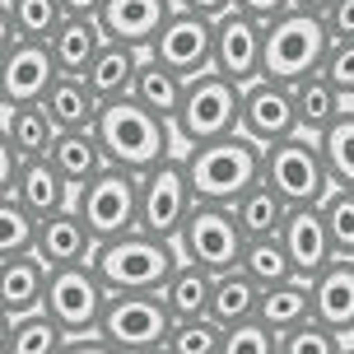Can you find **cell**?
Segmentation results:
<instances>
[{"label":"cell","instance_id":"obj_1","mask_svg":"<svg viewBox=\"0 0 354 354\" xmlns=\"http://www.w3.org/2000/svg\"><path fill=\"white\" fill-rule=\"evenodd\" d=\"M182 173H187L196 205L233 210L238 196H248L261 182V145H252L248 136H224V140H210V145H192V149H182Z\"/></svg>","mask_w":354,"mask_h":354},{"label":"cell","instance_id":"obj_2","mask_svg":"<svg viewBox=\"0 0 354 354\" xmlns=\"http://www.w3.org/2000/svg\"><path fill=\"white\" fill-rule=\"evenodd\" d=\"M93 136L103 145L107 168H122V173L145 177L149 168H159L163 159H173V126L154 117L149 107H140L136 98H122V103H107L98 112V126Z\"/></svg>","mask_w":354,"mask_h":354},{"label":"cell","instance_id":"obj_3","mask_svg":"<svg viewBox=\"0 0 354 354\" xmlns=\"http://www.w3.org/2000/svg\"><path fill=\"white\" fill-rule=\"evenodd\" d=\"M88 266L107 294H159L168 275L182 266V257H177V243H159V238L136 229L112 238V243H98Z\"/></svg>","mask_w":354,"mask_h":354},{"label":"cell","instance_id":"obj_4","mask_svg":"<svg viewBox=\"0 0 354 354\" xmlns=\"http://www.w3.org/2000/svg\"><path fill=\"white\" fill-rule=\"evenodd\" d=\"M331 52V33L326 24L313 15H299L289 10L280 15L275 24H266V37H261V80L270 84H303L322 71V61Z\"/></svg>","mask_w":354,"mask_h":354},{"label":"cell","instance_id":"obj_5","mask_svg":"<svg viewBox=\"0 0 354 354\" xmlns=\"http://www.w3.org/2000/svg\"><path fill=\"white\" fill-rule=\"evenodd\" d=\"M238 107H243V88L229 84L219 71H205L187 80L182 88V107L173 117V136L187 149L192 145H210L224 136H238Z\"/></svg>","mask_w":354,"mask_h":354},{"label":"cell","instance_id":"obj_6","mask_svg":"<svg viewBox=\"0 0 354 354\" xmlns=\"http://www.w3.org/2000/svg\"><path fill=\"white\" fill-rule=\"evenodd\" d=\"M261 182L280 196L289 210L322 205L326 196L336 192L317 140H308V136H294V140H284V145L261 149Z\"/></svg>","mask_w":354,"mask_h":354},{"label":"cell","instance_id":"obj_7","mask_svg":"<svg viewBox=\"0 0 354 354\" xmlns=\"http://www.w3.org/2000/svg\"><path fill=\"white\" fill-rule=\"evenodd\" d=\"M75 214L84 219L93 248L122 238V233H136V224H140V177L122 173V168H103L75 192Z\"/></svg>","mask_w":354,"mask_h":354},{"label":"cell","instance_id":"obj_8","mask_svg":"<svg viewBox=\"0 0 354 354\" xmlns=\"http://www.w3.org/2000/svg\"><path fill=\"white\" fill-rule=\"evenodd\" d=\"M243 248H248V238L238 229L233 210H224V205H196L192 219L177 233V257L187 266H196V270H205V275L238 270Z\"/></svg>","mask_w":354,"mask_h":354},{"label":"cell","instance_id":"obj_9","mask_svg":"<svg viewBox=\"0 0 354 354\" xmlns=\"http://www.w3.org/2000/svg\"><path fill=\"white\" fill-rule=\"evenodd\" d=\"M98 336L117 354H145L163 350L173 336V317L159 294H112L98 322Z\"/></svg>","mask_w":354,"mask_h":354},{"label":"cell","instance_id":"obj_10","mask_svg":"<svg viewBox=\"0 0 354 354\" xmlns=\"http://www.w3.org/2000/svg\"><path fill=\"white\" fill-rule=\"evenodd\" d=\"M192 210H196V196L187 187V173H182V154L163 159L159 168H149L140 177V224H136L140 233L159 238V243H177Z\"/></svg>","mask_w":354,"mask_h":354},{"label":"cell","instance_id":"obj_11","mask_svg":"<svg viewBox=\"0 0 354 354\" xmlns=\"http://www.w3.org/2000/svg\"><path fill=\"white\" fill-rule=\"evenodd\" d=\"M103 280L93 275V266H71V270H52L47 275V299L42 313L66 331V336H98V322L107 308Z\"/></svg>","mask_w":354,"mask_h":354},{"label":"cell","instance_id":"obj_12","mask_svg":"<svg viewBox=\"0 0 354 354\" xmlns=\"http://www.w3.org/2000/svg\"><path fill=\"white\" fill-rule=\"evenodd\" d=\"M149 56L177 80H196V75L214 71V24L187 15V10H173L159 37L149 42Z\"/></svg>","mask_w":354,"mask_h":354},{"label":"cell","instance_id":"obj_13","mask_svg":"<svg viewBox=\"0 0 354 354\" xmlns=\"http://www.w3.org/2000/svg\"><path fill=\"white\" fill-rule=\"evenodd\" d=\"M238 136H248V140L261 145V149L303 136L299 131V107H294V88L270 84V80L248 84L243 88V107H238Z\"/></svg>","mask_w":354,"mask_h":354},{"label":"cell","instance_id":"obj_14","mask_svg":"<svg viewBox=\"0 0 354 354\" xmlns=\"http://www.w3.org/2000/svg\"><path fill=\"white\" fill-rule=\"evenodd\" d=\"M261 37H266V24L229 10L214 24V71L238 88L257 84L261 80Z\"/></svg>","mask_w":354,"mask_h":354},{"label":"cell","instance_id":"obj_15","mask_svg":"<svg viewBox=\"0 0 354 354\" xmlns=\"http://www.w3.org/2000/svg\"><path fill=\"white\" fill-rule=\"evenodd\" d=\"M56 61L47 52V42H15L10 56L0 61V93H5V112L10 107H33L47 98V88L56 84Z\"/></svg>","mask_w":354,"mask_h":354},{"label":"cell","instance_id":"obj_16","mask_svg":"<svg viewBox=\"0 0 354 354\" xmlns=\"http://www.w3.org/2000/svg\"><path fill=\"white\" fill-rule=\"evenodd\" d=\"M280 248L294 266V280H317L326 266L336 261L331 252V238H326V219H322V205H303V210H289L280 229Z\"/></svg>","mask_w":354,"mask_h":354},{"label":"cell","instance_id":"obj_17","mask_svg":"<svg viewBox=\"0 0 354 354\" xmlns=\"http://www.w3.org/2000/svg\"><path fill=\"white\" fill-rule=\"evenodd\" d=\"M177 5L173 0H103L98 10V28L107 42H122L136 52H149V42L159 37V28L168 24Z\"/></svg>","mask_w":354,"mask_h":354},{"label":"cell","instance_id":"obj_18","mask_svg":"<svg viewBox=\"0 0 354 354\" xmlns=\"http://www.w3.org/2000/svg\"><path fill=\"white\" fill-rule=\"evenodd\" d=\"M10 196H15V205L28 214V219H52V214H61V210H71V205H75V187L56 173L47 159L19 163Z\"/></svg>","mask_w":354,"mask_h":354},{"label":"cell","instance_id":"obj_19","mask_svg":"<svg viewBox=\"0 0 354 354\" xmlns=\"http://www.w3.org/2000/svg\"><path fill=\"white\" fill-rule=\"evenodd\" d=\"M33 257L47 270H71V266H88L93 261V238H88L84 219L71 210L52 214V219H37V238H33Z\"/></svg>","mask_w":354,"mask_h":354},{"label":"cell","instance_id":"obj_20","mask_svg":"<svg viewBox=\"0 0 354 354\" xmlns=\"http://www.w3.org/2000/svg\"><path fill=\"white\" fill-rule=\"evenodd\" d=\"M313 322L336 331L340 340H354V261L336 257L313 280Z\"/></svg>","mask_w":354,"mask_h":354},{"label":"cell","instance_id":"obj_21","mask_svg":"<svg viewBox=\"0 0 354 354\" xmlns=\"http://www.w3.org/2000/svg\"><path fill=\"white\" fill-rule=\"evenodd\" d=\"M145 56H149V52H136V47H122V42H103V52L93 56V66L84 71L88 93H93L103 107L131 98V88H136V75H140Z\"/></svg>","mask_w":354,"mask_h":354},{"label":"cell","instance_id":"obj_22","mask_svg":"<svg viewBox=\"0 0 354 354\" xmlns=\"http://www.w3.org/2000/svg\"><path fill=\"white\" fill-rule=\"evenodd\" d=\"M47 266L37 261L33 252L28 257H10L0 261V313L15 322L28 317V313H42V299H47Z\"/></svg>","mask_w":354,"mask_h":354},{"label":"cell","instance_id":"obj_23","mask_svg":"<svg viewBox=\"0 0 354 354\" xmlns=\"http://www.w3.org/2000/svg\"><path fill=\"white\" fill-rule=\"evenodd\" d=\"M103 28L98 19H66L61 28L52 33L47 52L56 61V75H71V80H84V71L93 66V56L103 52Z\"/></svg>","mask_w":354,"mask_h":354},{"label":"cell","instance_id":"obj_24","mask_svg":"<svg viewBox=\"0 0 354 354\" xmlns=\"http://www.w3.org/2000/svg\"><path fill=\"white\" fill-rule=\"evenodd\" d=\"M37 107L47 112V122L56 131H93L98 126V112H103V103L88 93L84 80H71V75H61Z\"/></svg>","mask_w":354,"mask_h":354},{"label":"cell","instance_id":"obj_25","mask_svg":"<svg viewBox=\"0 0 354 354\" xmlns=\"http://www.w3.org/2000/svg\"><path fill=\"white\" fill-rule=\"evenodd\" d=\"M47 163H52L56 173L71 182L75 192L84 187L88 177H98L107 168L103 145H98V136H93V131H56L52 149H47Z\"/></svg>","mask_w":354,"mask_h":354},{"label":"cell","instance_id":"obj_26","mask_svg":"<svg viewBox=\"0 0 354 354\" xmlns=\"http://www.w3.org/2000/svg\"><path fill=\"white\" fill-rule=\"evenodd\" d=\"M163 308H168V317L173 322H196V317H210V299H214V275L205 270H196V266H177L168 284L159 289Z\"/></svg>","mask_w":354,"mask_h":354},{"label":"cell","instance_id":"obj_27","mask_svg":"<svg viewBox=\"0 0 354 354\" xmlns=\"http://www.w3.org/2000/svg\"><path fill=\"white\" fill-rule=\"evenodd\" d=\"M294 107H299V131L308 136V140L326 136V131H331V126L350 112V103H345V98H340L336 88L322 80V75H313V80L294 84Z\"/></svg>","mask_w":354,"mask_h":354},{"label":"cell","instance_id":"obj_28","mask_svg":"<svg viewBox=\"0 0 354 354\" xmlns=\"http://www.w3.org/2000/svg\"><path fill=\"white\" fill-rule=\"evenodd\" d=\"M257 322H261L266 331H275V336L294 331L303 322H313V284L284 280L275 289H261V313H257Z\"/></svg>","mask_w":354,"mask_h":354},{"label":"cell","instance_id":"obj_29","mask_svg":"<svg viewBox=\"0 0 354 354\" xmlns=\"http://www.w3.org/2000/svg\"><path fill=\"white\" fill-rule=\"evenodd\" d=\"M261 313V284H252L243 270H229V275H214V299H210V317L233 331V326H248Z\"/></svg>","mask_w":354,"mask_h":354},{"label":"cell","instance_id":"obj_30","mask_svg":"<svg viewBox=\"0 0 354 354\" xmlns=\"http://www.w3.org/2000/svg\"><path fill=\"white\" fill-rule=\"evenodd\" d=\"M233 219H238V229H243V238H248V243H266V238H280L284 219H289V205H284V201L270 192L266 182H257L248 196H238Z\"/></svg>","mask_w":354,"mask_h":354},{"label":"cell","instance_id":"obj_31","mask_svg":"<svg viewBox=\"0 0 354 354\" xmlns=\"http://www.w3.org/2000/svg\"><path fill=\"white\" fill-rule=\"evenodd\" d=\"M0 126H5V140H10L19 163L47 159V149H52V140H56V126L47 122V112L37 103L33 107H10V112L0 117Z\"/></svg>","mask_w":354,"mask_h":354},{"label":"cell","instance_id":"obj_32","mask_svg":"<svg viewBox=\"0 0 354 354\" xmlns=\"http://www.w3.org/2000/svg\"><path fill=\"white\" fill-rule=\"evenodd\" d=\"M182 88H187V80H177L173 71H163L154 56H145V66H140V75H136V88H131V98L173 126L177 107H182Z\"/></svg>","mask_w":354,"mask_h":354},{"label":"cell","instance_id":"obj_33","mask_svg":"<svg viewBox=\"0 0 354 354\" xmlns=\"http://www.w3.org/2000/svg\"><path fill=\"white\" fill-rule=\"evenodd\" d=\"M317 149H322V159H326L331 187L354 192V107L326 131V136H317Z\"/></svg>","mask_w":354,"mask_h":354},{"label":"cell","instance_id":"obj_34","mask_svg":"<svg viewBox=\"0 0 354 354\" xmlns=\"http://www.w3.org/2000/svg\"><path fill=\"white\" fill-rule=\"evenodd\" d=\"M66 340L71 336L47 313H28V317L10 322V345H5V354H61Z\"/></svg>","mask_w":354,"mask_h":354},{"label":"cell","instance_id":"obj_35","mask_svg":"<svg viewBox=\"0 0 354 354\" xmlns=\"http://www.w3.org/2000/svg\"><path fill=\"white\" fill-rule=\"evenodd\" d=\"M5 5H10L19 42H52V33L66 24L61 0H5Z\"/></svg>","mask_w":354,"mask_h":354},{"label":"cell","instance_id":"obj_36","mask_svg":"<svg viewBox=\"0 0 354 354\" xmlns=\"http://www.w3.org/2000/svg\"><path fill=\"white\" fill-rule=\"evenodd\" d=\"M238 270H243L252 284H261V289H275V284L294 280V266H289V257H284L280 238L248 243V248H243V261H238Z\"/></svg>","mask_w":354,"mask_h":354},{"label":"cell","instance_id":"obj_37","mask_svg":"<svg viewBox=\"0 0 354 354\" xmlns=\"http://www.w3.org/2000/svg\"><path fill=\"white\" fill-rule=\"evenodd\" d=\"M322 219H326V238L340 261H354V192H331L322 201Z\"/></svg>","mask_w":354,"mask_h":354},{"label":"cell","instance_id":"obj_38","mask_svg":"<svg viewBox=\"0 0 354 354\" xmlns=\"http://www.w3.org/2000/svg\"><path fill=\"white\" fill-rule=\"evenodd\" d=\"M168 354H219L224 350V326L214 317H196V322H173V336L163 345Z\"/></svg>","mask_w":354,"mask_h":354},{"label":"cell","instance_id":"obj_39","mask_svg":"<svg viewBox=\"0 0 354 354\" xmlns=\"http://www.w3.org/2000/svg\"><path fill=\"white\" fill-rule=\"evenodd\" d=\"M33 238H37V219H28V214L19 210L15 196H0V261L28 257Z\"/></svg>","mask_w":354,"mask_h":354},{"label":"cell","instance_id":"obj_40","mask_svg":"<svg viewBox=\"0 0 354 354\" xmlns=\"http://www.w3.org/2000/svg\"><path fill=\"white\" fill-rule=\"evenodd\" d=\"M340 350H345V340L336 331H326L322 322H303V326L280 336V354H340Z\"/></svg>","mask_w":354,"mask_h":354},{"label":"cell","instance_id":"obj_41","mask_svg":"<svg viewBox=\"0 0 354 354\" xmlns=\"http://www.w3.org/2000/svg\"><path fill=\"white\" fill-rule=\"evenodd\" d=\"M317 75L354 107V42H331V52H326V61H322Z\"/></svg>","mask_w":354,"mask_h":354},{"label":"cell","instance_id":"obj_42","mask_svg":"<svg viewBox=\"0 0 354 354\" xmlns=\"http://www.w3.org/2000/svg\"><path fill=\"white\" fill-rule=\"evenodd\" d=\"M219 354H280V336L266 331L261 322H248V326L224 331V350Z\"/></svg>","mask_w":354,"mask_h":354},{"label":"cell","instance_id":"obj_43","mask_svg":"<svg viewBox=\"0 0 354 354\" xmlns=\"http://www.w3.org/2000/svg\"><path fill=\"white\" fill-rule=\"evenodd\" d=\"M331 42H354V0H331V10L322 15Z\"/></svg>","mask_w":354,"mask_h":354},{"label":"cell","instance_id":"obj_44","mask_svg":"<svg viewBox=\"0 0 354 354\" xmlns=\"http://www.w3.org/2000/svg\"><path fill=\"white\" fill-rule=\"evenodd\" d=\"M233 10L257 24H275L280 15H289V0H233Z\"/></svg>","mask_w":354,"mask_h":354},{"label":"cell","instance_id":"obj_45","mask_svg":"<svg viewBox=\"0 0 354 354\" xmlns=\"http://www.w3.org/2000/svg\"><path fill=\"white\" fill-rule=\"evenodd\" d=\"M173 5L187 10V15H196V19H210V24H219L233 10V0H173Z\"/></svg>","mask_w":354,"mask_h":354},{"label":"cell","instance_id":"obj_46","mask_svg":"<svg viewBox=\"0 0 354 354\" xmlns=\"http://www.w3.org/2000/svg\"><path fill=\"white\" fill-rule=\"evenodd\" d=\"M15 149H10V140H5V126H0V196H10V187H15Z\"/></svg>","mask_w":354,"mask_h":354},{"label":"cell","instance_id":"obj_47","mask_svg":"<svg viewBox=\"0 0 354 354\" xmlns=\"http://www.w3.org/2000/svg\"><path fill=\"white\" fill-rule=\"evenodd\" d=\"M61 354H117V350H112L103 336H71L61 345Z\"/></svg>","mask_w":354,"mask_h":354},{"label":"cell","instance_id":"obj_48","mask_svg":"<svg viewBox=\"0 0 354 354\" xmlns=\"http://www.w3.org/2000/svg\"><path fill=\"white\" fill-rule=\"evenodd\" d=\"M19 42V33H15V19H10V5L0 0V61L10 56V47Z\"/></svg>","mask_w":354,"mask_h":354},{"label":"cell","instance_id":"obj_49","mask_svg":"<svg viewBox=\"0 0 354 354\" xmlns=\"http://www.w3.org/2000/svg\"><path fill=\"white\" fill-rule=\"evenodd\" d=\"M61 10H66V19H98L103 0H61Z\"/></svg>","mask_w":354,"mask_h":354},{"label":"cell","instance_id":"obj_50","mask_svg":"<svg viewBox=\"0 0 354 354\" xmlns=\"http://www.w3.org/2000/svg\"><path fill=\"white\" fill-rule=\"evenodd\" d=\"M289 10H299V15H313V19H322L326 10H331V0H289Z\"/></svg>","mask_w":354,"mask_h":354},{"label":"cell","instance_id":"obj_51","mask_svg":"<svg viewBox=\"0 0 354 354\" xmlns=\"http://www.w3.org/2000/svg\"><path fill=\"white\" fill-rule=\"evenodd\" d=\"M5 345H10V317L0 313V354H5Z\"/></svg>","mask_w":354,"mask_h":354},{"label":"cell","instance_id":"obj_52","mask_svg":"<svg viewBox=\"0 0 354 354\" xmlns=\"http://www.w3.org/2000/svg\"><path fill=\"white\" fill-rule=\"evenodd\" d=\"M340 354H354V340H345V350H340Z\"/></svg>","mask_w":354,"mask_h":354},{"label":"cell","instance_id":"obj_53","mask_svg":"<svg viewBox=\"0 0 354 354\" xmlns=\"http://www.w3.org/2000/svg\"><path fill=\"white\" fill-rule=\"evenodd\" d=\"M0 117H5V93H0Z\"/></svg>","mask_w":354,"mask_h":354},{"label":"cell","instance_id":"obj_54","mask_svg":"<svg viewBox=\"0 0 354 354\" xmlns=\"http://www.w3.org/2000/svg\"><path fill=\"white\" fill-rule=\"evenodd\" d=\"M145 354H168V350H145Z\"/></svg>","mask_w":354,"mask_h":354}]
</instances>
